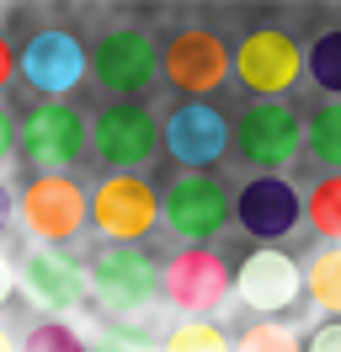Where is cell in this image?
<instances>
[{"mask_svg":"<svg viewBox=\"0 0 341 352\" xmlns=\"http://www.w3.org/2000/svg\"><path fill=\"white\" fill-rule=\"evenodd\" d=\"M234 272L213 245H182L160 267V299L182 309V320H219V305H230Z\"/></svg>","mask_w":341,"mask_h":352,"instance_id":"5","label":"cell"},{"mask_svg":"<svg viewBox=\"0 0 341 352\" xmlns=\"http://www.w3.org/2000/svg\"><path fill=\"white\" fill-rule=\"evenodd\" d=\"M304 224L325 245H341V176H320L304 192Z\"/></svg>","mask_w":341,"mask_h":352,"instance_id":"19","label":"cell"},{"mask_svg":"<svg viewBox=\"0 0 341 352\" xmlns=\"http://www.w3.org/2000/svg\"><path fill=\"white\" fill-rule=\"evenodd\" d=\"M160 224V192L144 176H102L91 187V230L107 245H139Z\"/></svg>","mask_w":341,"mask_h":352,"instance_id":"11","label":"cell"},{"mask_svg":"<svg viewBox=\"0 0 341 352\" xmlns=\"http://www.w3.org/2000/svg\"><path fill=\"white\" fill-rule=\"evenodd\" d=\"M21 352H91V347L69 320H32L21 336Z\"/></svg>","mask_w":341,"mask_h":352,"instance_id":"23","label":"cell"},{"mask_svg":"<svg viewBox=\"0 0 341 352\" xmlns=\"http://www.w3.org/2000/svg\"><path fill=\"white\" fill-rule=\"evenodd\" d=\"M11 75H16V43L0 32V91L11 86Z\"/></svg>","mask_w":341,"mask_h":352,"instance_id":"27","label":"cell"},{"mask_svg":"<svg viewBox=\"0 0 341 352\" xmlns=\"http://www.w3.org/2000/svg\"><path fill=\"white\" fill-rule=\"evenodd\" d=\"M304 352H341V320H320L304 336Z\"/></svg>","mask_w":341,"mask_h":352,"instance_id":"25","label":"cell"},{"mask_svg":"<svg viewBox=\"0 0 341 352\" xmlns=\"http://www.w3.org/2000/svg\"><path fill=\"white\" fill-rule=\"evenodd\" d=\"M298 214H304V203H298L294 182H283V176H251L234 192V224L256 245H277L283 235H294Z\"/></svg>","mask_w":341,"mask_h":352,"instance_id":"16","label":"cell"},{"mask_svg":"<svg viewBox=\"0 0 341 352\" xmlns=\"http://www.w3.org/2000/svg\"><path fill=\"white\" fill-rule=\"evenodd\" d=\"M91 150V123L75 102H38L16 129V155L32 176H69Z\"/></svg>","mask_w":341,"mask_h":352,"instance_id":"1","label":"cell"},{"mask_svg":"<svg viewBox=\"0 0 341 352\" xmlns=\"http://www.w3.org/2000/svg\"><path fill=\"white\" fill-rule=\"evenodd\" d=\"M91 75H96L102 91H112V102H133L160 75V38L149 27H133V22L107 27L102 38L91 43Z\"/></svg>","mask_w":341,"mask_h":352,"instance_id":"8","label":"cell"},{"mask_svg":"<svg viewBox=\"0 0 341 352\" xmlns=\"http://www.w3.org/2000/svg\"><path fill=\"white\" fill-rule=\"evenodd\" d=\"M160 133H166V155L187 171H208L230 155V118L213 102H182L160 123Z\"/></svg>","mask_w":341,"mask_h":352,"instance_id":"15","label":"cell"},{"mask_svg":"<svg viewBox=\"0 0 341 352\" xmlns=\"http://www.w3.org/2000/svg\"><path fill=\"white\" fill-rule=\"evenodd\" d=\"M304 299L320 309V320H341V245H320L304 267Z\"/></svg>","mask_w":341,"mask_h":352,"instance_id":"18","label":"cell"},{"mask_svg":"<svg viewBox=\"0 0 341 352\" xmlns=\"http://www.w3.org/2000/svg\"><path fill=\"white\" fill-rule=\"evenodd\" d=\"M16 129H21V118H11V107L0 102V166L16 155Z\"/></svg>","mask_w":341,"mask_h":352,"instance_id":"26","label":"cell"},{"mask_svg":"<svg viewBox=\"0 0 341 352\" xmlns=\"http://www.w3.org/2000/svg\"><path fill=\"white\" fill-rule=\"evenodd\" d=\"M304 75V48L283 27H251L234 43V80L251 91V102H283Z\"/></svg>","mask_w":341,"mask_h":352,"instance_id":"10","label":"cell"},{"mask_svg":"<svg viewBox=\"0 0 341 352\" xmlns=\"http://www.w3.org/2000/svg\"><path fill=\"white\" fill-rule=\"evenodd\" d=\"M230 150L261 176H277L294 166L304 150V118L288 102H251V107L230 118Z\"/></svg>","mask_w":341,"mask_h":352,"instance_id":"7","label":"cell"},{"mask_svg":"<svg viewBox=\"0 0 341 352\" xmlns=\"http://www.w3.org/2000/svg\"><path fill=\"white\" fill-rule=\"evenodd\" d=\"M91 352H160V347H155V342H149L139 326H107L102 342H96Z\"/></svg>","mask_w":341,"mask_h":352,"instance_id":"24","label":"cell"},{"mask_svg":"<svg viewBox=\"0 0 341 352\" xmlns=\"http://www.w3.org/2000/svg\"><path fill=\"white\" fill-rule=\"evenodd\" d=\"M11 224H16V192H11L6 182H0V235H6Z\"/></svg>","mask_w":341,"mask_h":352,"instance_id":"28","label":"cell"},{"mask_svg":"<svg viewBox=\"0 0 341 352\" xmlns=\"http://www.w3.org/2000/svg\"><path fill=\"white\" fill-rule=\"evenodd\" d=\"M160 224L182 245H213L234 224V192L213 171H182L160 192Z\"/></svg>","mask_w":341,"mask_h":352,"instance_id":"2","label":"cell"},{"mask_svg":"<svg viewBox=\"0 0 341 352\" xmlns=\"http://www.w3.org/2000/svg\"><path fill=\"white\" fill-rule=\"evenodd\" d=\"M91 54L69 27H38L16 48V75L38 91V102H69V91L85 80Z\"/></svg>","mask_w":341,"mask_h":352,"instance_id":"12","label":"cell"},{"mask_svg":"<svg viewBox=\"0 0 341 352\" xmlns=\"http://www.w3.org/2000/svg\"><path fill=\"white\" fill-rule=\"evenodd\" d=\"M304 155L315 160L325 176H341V102H320L304 118Z\"/></svg>","mask_w":341,"mask_h":352,"instance_id":"17","label":"cell"},{"mask_svg":"<svg viewBox=\"0 0 341 352\" xmlns=\"http://www.w3.org/2000/svg\"><path fill=\"white\" fill-rule=\"evenodd\" d=\"M304 75H309L331 102H341V27H325L315 43L304 48Z\"/></svg>","mask_w":341,"mask_h":352,"instance_id":"20","label":"cell"},{"mask_svg":"<svg viewBox=\"0 0 341 352\" xmlns=\"http://www.w3.org/2000/svg\"><path fill=\"white\" fill-rule=\"evenodd\" d=\"M304 294V272L288 251L277 245H256L245 262L234 267V299L251 309L256 320H283Z\"/></svg>","mask_w":341,"mask_h":352,"instance_id":"13","label":"cell"},{"mask_svg":"<svg viewBox=\"0 0 341 352\" xmlns=\"http://www.w3.org/2000/svg\"><path fill=\"white\" fill-rule=\"evenodd\" d=\"M85 278H91V294L102 299V309L118 326L149 315V305L160 299V267H155V256L144 245H102L91 256Z\"/></svg>","mask_w":341,"mask_h":352,"instance_id":"3","label":"cell"},{"mask_svg":"<svg viewBox=\"0 0 341 352\" xmlns=\"http://www.w3.org/2000/svg\"><path fill=\"white\" fill-rule=\"evenodd\" d=\"M160 150H166L160 118L149 107H139V102H107L91 118V155L112 176H139Z\"/></svg>","mask_w":341,"mask_h":352,"instance_id":"6","label":"cell"},{"mask_svg":"<svg viewBox=\"0 0 341 352\" xmlns=\"http://www.w3.org/2000/svg\"><path fill=\"white\" fill-rule=\"evenodd\" d=\"M91 219V192L75 176H27L16 192V224L43 245V251H64Z\"/></svg>","mask_w":341,"mask_h":352,"instance_id":"4","label":"cell"},{"mask_svg":"<svg viewBox=\"0 0 341 352\" xmlns=\"http://www.w3.org/2000/svg\"><path fill=\"white\" fill-rule=\"evenodd\" d=\"M11 294H16V267H11L6 256H0V309L11 305Z\"/></svg>","mask_w":341,"mask_h":352,"instance_id":"29","label":"cell"},{"mask_svg":"<svg viewBox=\"0 0 341 352\" xmlns=\"http://www.w3.org/2000/svg\"><path fill=\"white\" fill-rule=\"evenodd\" d=\"M160 75L187 102H208L213 91L234 75V48L213 27H182L160 43Z\"/></svg>","mask_w":341,"mask_h":352,"instance_id":"9","label":"cell"},{"mask_svg":"<svg viewBox=\"0 0 341 352\" xmlns=\"http://www.w3.org/2000/svg\"><path fill=\"white\" fill-rule=\"evenodd\" d=\"M160 352H234V336L219 320H176L160 336Z\"/></svg>","mask_w":341,"mask_h":352,"instance_id":"21","label":"cell"},{"mask_svg":"<svg viewBox=\"0 0 341 352\" xmlns=\"http://www.w3.org/2000/svg\"><path fill=\"white\" fill-rule=\"evenodd\" d=\"M234 352H304V336L288 320H251L234 336Z\"/></svg>","mask_w":341,"mask_h":352,"instance_id":"22","label":"cell"},{"mask_svg":"<svg viewBox=\"0 0 341 352\" xmlns=\"http://www.w3.org/2000/svg\"><path fill=\"white\" fill-rule=\"evenodd\" d=\"M85 267L75 256H64V251H32L27 262L16 267V288L21 299L38 309V320H69V309L85 305Z\"/></svg>","mask_w":341,"mask_h":352,"instance_id":"14","label":"cell"},{"mask_svg":"<svg viewBox=\"0 0 341 352\" xmlns=\"http://www.w3.org/2000/svg\"><path fill=\"white\" fill-rule=\"evenodd\" d=\"M0 352H21V342H16V336H11L6 326H0Z\"/></svg>","mask_w":341,"mask_h":352,"instance_id":"30","label":"cell"}]
</instances>
